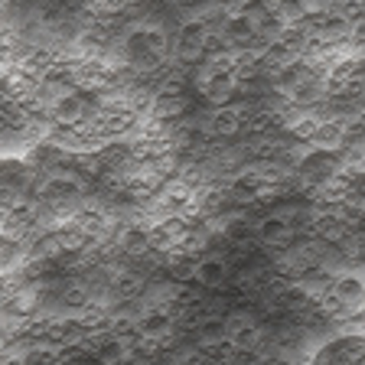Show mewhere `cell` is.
Wrapping results in <instances>:
<instances>
[{
  "label": "cell",
  "instance_id": "12",
  "mask_svg": "<svg viewBox=\"0 0 365 365\" xmlns=\"http://www.w3.org/2000/svg\"><path fill=\"white\" fill-rule=\"evenodd\" d=\"M91 356H95V362L98 365H124L130 359V346L124 336H98L95 339V346H91Z\"/></svg>",
  "mask_w": 365,
  "mask_h": 365
},
{
  "label": "cell",
  "instance_id": "6",
  "mask_svg": "<svg viewBox=\"0 0 365 365\" xmlns=\"http://www.w3.org/2000/svg\"><path fill=\"white\" fill-rule=\"evenodd\" d=\"M267 190H271V186H267V180L261 176V170L248 167V170H238V173L228 180L225 196L238 205H251V202H258L261 196H267Z\"/></svg>",
  "mask_w": 365,
  "mask_h": 365
},
{
  "label": "cell",
  "instance_id": "3",
  "mask_svg": "<svg viewBox=\"0 0 365 365\" xmlns=\"http://www.w3.org/2000/svg\"><path fill=\"white\" fill-rule=\"evenodd\" d=\"M323 290H327L329 310H362L365 307V277L359 274H333Z\"/></svg>",
  "mask_w": 365,
  "mask_h": 365
},
{
  "label": "cell",
  "instance_id": "9",
  "mask_svg": "<svg viewBox=\"0 0 365 365\" xmlns=\"http://www.w3.org/2000/svg\"><path fill=\"white\" fill-rule=\"evenodd\" d=\"M248 130V111L242 105H215L209 114V134L212 137H238Z\"/></svg>",
  "mask_w": 365,
  "mask_h": 365
},
{
  "label": "cell",
  "instance_id": "1",
  "mask_svg": "<svg viewBox=\"0 0 365 365\" xmlns=\"http://www.w3.org/2000/svg\"><path fill=\"white\" fill-rule=\"evenodd\" d=\"M98 108H101L98 91L78 85V88L62 91L59 98L49 105V118H53L59 128H78V124L91 121V118L98 114Z\"/></svg>",
  "mask_w": 365,
  "mask_h": 365
},
{
  "label": "cell",
  "instance_id": "5",
  "mask_svg": "<svg viewBox=\"0 0 365 365\" xmlns=\"http://www.w3.org/2000/svg\"><path fill=\"white\" fill-rule=\"evenodd\" d=\"M176 333V310L173 307H160V304H150L140 317H137V336L153 346L167 342L170 336Z\"/></svg>",
  "mask_w": 365,
  "mask_h": 365
},
{
  "label": "cell",
  "instance_id": "2",
  "mask_svg": "<svg viewBox=\"0 0 365 365\" xmlns=\"http://www.w3.org/2000/svg\"><path fill=\"white\" fill-rule=\"evenodd\" d=\"M222 336H228V339L235 342L238 352H258L261 349V339H264L258 317H255L251 310L225 313V317H222Z\"/></svg>",
  "mask_w": 365,
  "mask_h": 365
},
{
  "label": "cell",
  "instance_id": "14",
  "mask_svg": "<svg viewBox=\"0 0 365 365\" xmlns=\"http://www.w3.org/2000/svg\"><path fill=\"white\" fill-rule=\"evenodd\" d=\"M118 248H121L124 255H130V258H140V255H147V251L153 248L150 228H144V225L121 228V235H118Z\"/></svg>",
  "mask_w": 365,
  "mask_h": 365
},
{
  "label": "cell",
  "instance_id": "13",
  "mask_svg": "<svg viewBox=\"0 0 365 365\" xmlns=\"http://www.w3.org/2000/svg\"><path fill=\"white\" fill-rule=\"evenodd\" d=\"M26 261H30V255H26V242H23L20 235H10V232L0 228V274L20 271Z\"/></svg>",
  "mask_w": 365,
  "mask_h": 365
},
{
  "label": "cell",
  "instance_id": "11",
  "mask_svg": "<svg viewBox=\"0 0 365 365\" xmlns=\"http://www.w3.org/2000/svg\"><path fill=\"white\" fill-rule=\"evenodd\" d=\"M310 228H313V235H319L323 242H342V238H349L352 222L339 209H323V212L313 215Z\"/></svg>",
  "mask_w": 365,
  "mask_h": 365
},
{
  "label": "cell",
  "instance_id": "4",
  "mask_svg": "<svg viewBox=\"0 0 365 365\" xmlns=\"http://www.w3.org/2000/svg\"><path fill=\"white\" fill-rule=\"evenodd\" d=\"M294 176L304 186H319V182H333L339 176V163H336L333 150H319V147H310L304 157H297Z\"/></svg>",
  "mask_w": 365,
  "mask_h": 365
},
{
  "label": "cell",
  "instance_id": "16",
  "mask_svg": "<svg viewBox=\"0 0 365 365\" xmlns=\"http://www.w3.org/2000/svg\"><path fill=\"white\" fill-rule=\"evenodd\" d=\"M362 91H365V56H362Z\"/></svg>",
  "mask_w": 365,
  "mask_h": 365
},
{
  "label": "cell",
  "instance_id": "10",
  "mask_svg": "<svg viewBox=\"0 0 365 365\" xmlns=\"http://www.w3.org/2000/svg\"><path fill=\"white\" fill-rule=\"evenodd\" d=\"M294 222L287 219V215H264V219L255 225V238H258V245H267V248H287L290 242H294Z\"/></svg>",
  "mask_w": 365,
  "mask_h": 365
},
{
  "label": "cell",
  "instance_id": "7",
  "mask_svg": "<svg viewBox=\"0 0 365 365\" xmlns=\"http://www.w3.org/2000/svg\"><path fill=\"white\" fill-rule=\"evenodd\" d=\"M192 284L205 290V294H212V290H222L232 277V267H228L225 255H202V258L192 264Z\"/></svg>",
  "mask_w": 365,
  "mask_h": 365
},
{
  "label": "cell",
  "instance_id": "8",
  "mask_svg": "<svg viewBox=\"0 0 365 365\" xmlns=\"http://www.w3.org/2000/svg\"><path fill=\"white\" fill-rule=\"evenodd\" d=\"M219 33L225 36V43L232 46V49H251V46L261 39L258 23L251 20V16H245L242 10H228Z\"/></svg>",
  "mask_w": 365,
  "mask_h": 365
},
{
  "label": "cell",
  "instance_id": "15",
  "mask_svg": "<svg viewBox=\"0 0 365 365\" xmlns=\"http://www.w3.org/2000/svg\"><path fill=\"white\" fill-rule=\"evenodd\" d=\"M359 111L365 114V91H362V95H359Z\"/></svg>",
  "mask_w": 365,
  "mask_h": 365
}]
</instances>
